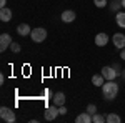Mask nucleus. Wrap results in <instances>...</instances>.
Here are the masks:
<instances>
[{
    "label": "nucleus",
    "instance_id": "f257e3e1",
    "mask_svg": "<svg viewBox=\"0 0 125 123\" xmlns=\"http://www.w3.org/2000/svg\"><path fill=\"white\" fill-rule=\"evenodd\" d=\"M117 95H118V85L114 80H107L102 85V96L105 100H108V102H112V100L117 98Z\"/></svg>",
    "mask_w": 125,
    "mask_h": 123
},
{
    "label": "nucleus",
    "instance_id": "f03ea898",
    "mask_svg": "<svg viewBox=\"0 0 125 123\" xmlns=\"http://www.w3.org/2000/svg\"><path fill=\"white\" fill-rule=\"evenodd\" d=\"M30 38L35 42V43H40L47 38V30L43 27H37V28H32V33H30Z\"/></svg>",
    "mask_w": 125,
    "mask_h": 123
},
{
    "label": "nucleus",
    "instance_id": "7ed1b4c3",
    "mask_svg": "<svg viewBox=\"0 0 125 123\" xmlns=\"http://www.w3.org/2000/svg\"><path fill=\"white\" fill-rule=\"evenodd\" d=\"M58 115H60L58 106H57V105H50V106H47V108H45V112H43V118H45L47 122H53Z\"/></svg>",
    "mask_w": 125,
    "mask_h": 123
},
{
    "label": "nucleus",
    "instance_id": "20e7f679",
    "mask_svg": "<svg viewBox=\"0 0 125 123\" xmlns=\"http://www.w3.org/2000/svg\"><path fill=\"white\" fill-rule=\"evenodd\" d=\"M102 75L105 76V80H115L120 73H118L112 65H108V66H104V68H102Z\"/></svg>",
    "mask_w": 125,
    "mask_h": 123
},
{
    "label": "nucleus",
    "instance_id": "39448f33",
    "mask_svg": "<svg viewBox=\"0 0 125 123\" xmlns=\"http://www.w3.org/2000/svg\"><path fill=\"white\" fill-rule=\"evenodd\" d=\"M12 45V37H10V33H2L0 35V52H5L7 48H10Z\"/></svg>",
    "mask_w": 125,
    "mask_h": 123
},
{
    "label": "nucleus",
    "instance_id": "423d86ee",
    "mask_svg": "<svg viewBox=\"0 0 125 123\" xmlns=\"http://www.w3.org/2000/svg\"><path fill=\"white\" fill-rule=\"evenodd\" d=\"M112 42H114L115 48H118V50L125 48V35L124 33H115V35L112 37Z\"/></svg>",
    "mask_w": 125,
    "mask_h": 123
},
{
    "label": "nucleus",
    "instance_id": "0eeeda50",
    "mask_svg": "<svg viewBox=\"0 0 125 123\" xmlns=\"http://www.w3.org/2000/svg\"><path fill=\"white\" fill-rule=\"evenodd\" d=\"M75 17H77V15H75L73 10H63L62 15H60V19H62L63 23H72V22L75 20Z\"/></svg>",
    "mask_w": 125,
    "mask_h": 123
},
{
    "label": "nucleus",
    "instance_id": "6e6552de",
    "mask_svg": "<svg viewBox=\"0 0 125 123\" xmlns=\"http://www.w3.org/2000/svg\"><path fill=\"white\" fill-rule=\"evenodd\" d=\"M107 43H108V35H107L105 32H100V33L95 35V45L97 47H105Z\"/></svg>",
    "mask_w": 125,
    "mask_h": 123
},
{
    "label": "nucleus",
    "instance_id": "1a4fd4ad",
    "mask_svg": "<svg viewBox=\"0 0 125 123\" xmlns=\"http://www.w3.org/2000/svg\"><path fill=\"white\" fill-rule=\"evenodd\" d=\"M75 122L77 123H92L94 122V116L88 113V112H83V113H80V115H77V118H75Z\"/></svg>",
    "mask_w": 125,
    "mask_h": 123
},
{
    "label": "nucleus",
    "instance_id": "9d476101",
    "mask_svg": "<svg viewBox=\"0 0 125 123\" xmlns=\"http://www.w3.org/2000/svg\"><path fill=\"white\" fill-rule=\"evenodd\" d=\"M53 105H57V106H62V105H65V93L63 92H57V93H53Z\"/></svg>",
    "mask_w": 125,
    "mask_h": 123
},
{
    "label": "nucleus",
    "instance_id": "9b49d317",
    "mask_svg": "<svg viewBox=\"0 0 125 123\" xmlns=\"http://www.w3.org/2000/svg\"><path fill=\"white\" fill-rule=\"evenodd\" d=\"M17 33H19L20 37H27V35L32 33V28H30L27 23H20L19 27H17Z\"/></svg>",
    "mask_w": 125,
    "mask_h": 123
},
{
    "label": "nucleus",
    "instance_id": "f8f14e48",
    "mask_svg": "<svg viewBox=\"0 0 125 123\" xmlns=\"http://www.w3.org/2000/svg\"><path fill=\"white\" fill-rule=\"evenodd\" d=\"M0 20H2V22H10V20H12V10H10L9 7L0 9Z\"/></svg>",
    "mask_w": 125,
    "mask_h": 123
},
{
    "label": "nucleus",
    "instance_id": "ddd939ff",
    "mask_svg": "<svg viewBox=\"0 0 125 123\" xmlns=\"http://www.w3.org/2000/svg\"><path fill=\"white\" fill-rule=\"evenodd\" d=\"M104 83H105V76L102 75V73H98V75H94V76H92V85L102 86Z\"/></svg>",
    "mask_w": 125,
    "mask_h": 123
},
{
    "label": "nucleus",
    "instance_id": "4468645a",
    "mask_svg": "<svg viewBox=\"0 0 125 123\" xmlns=\"http://www.w3.org/2000/svg\"><path fill=\"white\" fill-rule=\"evenodd\" d=\"M115 22L120 28H125V12H117L115 15Z\"/></svg>",
    "mask_w": 125,
    "mask_h": 123
},
{
    "label": "nucleus",
    "instance_id": "2eb2a0df",
    "mask_svg": "<svg viewBox=\"0 0 125 123\" xmlns=\"http://www.w3.org/2000/svg\"><path fill=\"white\" fill-rule=\"evenodd\" d=\"M107 122H108V123H120V122H122V118H120L117 113H108V115H107Z\"/></svg>",
    "mask_w": 125,
    "mask_h": 123
},
{
    "label": "nucleus",
    "instance_id": "dca6fc26",
    "mask_svg": "<svg viewBox=\"0 0 125 123\" xmlns=\"http://www.w3.org/2000/svg\"><path fill=\"white\" fill-rule=\"evenodd\" d=\"M122 9V0H112L110 2V10L112 12H118Z\"/></svg>",
    "mask_w": 125,
    "mask_h": 123
},
{
    "label": "nucleus",
    "instance_id": "f3484780",
    "mask_svg": "<svg viewBox=\"0 0 125 123\" xmlns=\"http://www.w3.org/2000/svg\"><path fill=\"white\" fill-rule=\"evenodd\" d=\"M104 122H107V115H102V113L94 115V123H104Z\"/></svg>",
    "mask_w": 125,
    "mask_h": 123
},
{
    "label": "nucleus",
    "instance_id": "a211bd4d",
    "mask_svg": "<svg viewBox=\"0 0 125 123\" xmlns=\"http://www.w3.org/2000/svg\"><path fill=\"white\" fill-rule=\"evenodd\" d=\"M15 120H17V116H15V112H12V110H10L9 115L5 116V122H7V123H13Z\"/></svg>",
    "mask_w": 125,
    "mask_h": 123
},
{
    "label": "nucleus",
    "instance_id": "6ab92c4d",
    "mask_svg": "<svg viewBox=\"0 0 125 123\" xmlns=\"http://www.w3.org/2000/svg\"><path fill=\"white\" fill-rule=\"evenodd\" d=\"M94 5L98 7V9H104V7L108 5V2H107V0H94Z\"/></svg>",
    "mask_w": 125,
    "mask_h": 123
},
{
    "label": "nucleus",
    "instance_id": "aec40b11",
    "mask_svg": "<svg viewBox=\"0 0 125 123\" xmlns=\"http://www.w3.org/2000/svg\"><path fill=\"white\" fill-rule=\"evenodd\" d=\"M10 50H12L13 53H19L20 50H22V47H20V43H17V42H12V45H10Z\"/></svg>",
    "mask_w": 125,
    "mask_h": 123
},
{
    "label": "nucleus",
    "instance_id": "412c9836",
    "mask_svg": "<svg viewBox=\"0 0 125 123\" xmlns=\"http://www.w3.org/2000/svg\"><path fill=\"white\" fill-rule=\"evenodd\" d=\"M87 112H88V113H90V115H92V116H94V115L97 113V105L90 103V105H88V106H87Z\"/></svg>",
    "mask_w": 125,
    "mask_h": 123
},
{
    "label": "nucleus",
    "instance_id": "4be33fe9",
    "mask_svg": "<svg viewBox=\"0 0 125 123\" xmlns=\"http://www.w3.org/2000/svg\"><path fill=\"white\" fill-rule=\"evenodd\" d=\"M9 112H10V108H7V106H2V108H0V116H2V120H5V116L9 115Z\"/></svg>",
    "mask_w": 125,
    "mask_h": 123
},
{
    "label": "nucleus",
    "instance_id": "5701e85b",
    "mask_svg": "<svg viewBox=\"0 0 125 123\" xmlns=\"http://www.w3.org/2000/svg\"><path fill=\"white\" fill-rule=\"evenodd\" d=\"M58 112H60V115H65V113H67V108H65V105L58 106Z\"/></svg>",
    "mask_w": 125,
    "mask_h": 123
},
{
    "label": "nucleus",
    "instance_id": "b1692460",
    "mask_svg": "<svg viewBox=\"0 0 125 123\" xmlns=\"http://www.w3.org/2000/svg\"><path fill=\"white\" fill-rule=\"evenodd\" d=\"M112 66L115 68V70H117V72H118V73H122V66H120V63H114V65H112Z\"/></svg>",
    "mask_w": 125,
    "mask_h": 123
},
{
    "label": "nucleus",
    "instance_id": "393cba45",
    "mask_svg": "<svg viewBox=\"0 0 125 123\" xmlns=\"http://www.w3.org/2000/svg\"><path fill=\"white\" fill-rule=\"evenodd\" d=\"M120 58L125 62V48H122V50H120Z\"/></svg>",
    "mask_w": 125,
    "mask_h": 123
},
{
    "label": "nucleus",
    "instance_id": "a878e982",
    "mask_svg": "<svg viewBox=\"0 0 125 123\" xmlns=\"http://www.w3.org/2000/svg\"><path fill=\"white\" fill-rule=\"evenodd\" d=\"M7 5V0H0V9H3Z\"/></svg>",
    "mask_w": 125,
    "mask_h": 123
},
{
    "label": "nucleus",
    "instance_id": "bb28decb",
    "mask_svg": "<svg viewBox=\"0 0 125 123\" xmlns=\"http://www.w3.org/2000/svg\"><path fill=\"white\" fill-rule=\"evenodd\" d=\"M120 76H122V78H124V80H125V68H124V70H122V73H120Z\"/></svg>",
    "mask_w": 125,
    "mask_h": 123
},
{
    "label": "nucleus",
    "instance_id": "cd10ccee",
    "mask_svg": "<svg viewBox=\"0 0 125 123\" xmlns=\"http://www.w3.org/2000/svg\"><path fill=\"white\" fill-rule=\"evenodd\" d=\"M122 7H124V9H125V0H122Z\"/></svg>",
    "mask_w": 125,
    "mask_h": 123
}]
</instances>
